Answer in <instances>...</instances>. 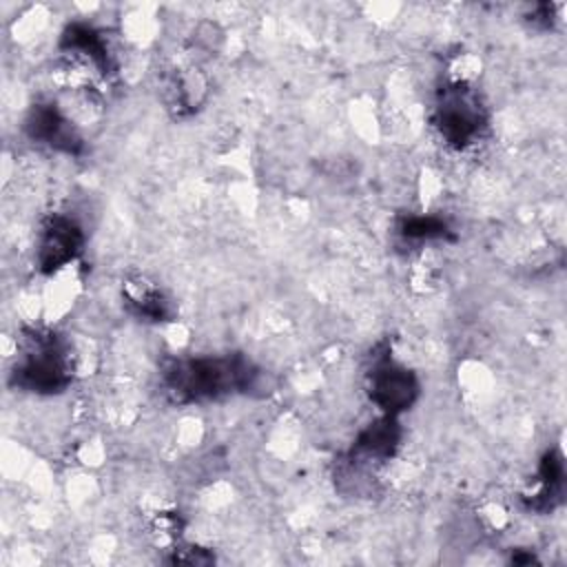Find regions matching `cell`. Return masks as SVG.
Instances as JSON below:
<instances>
[{
    "instance_id": "cell-1",
    "label": "cell",
    "mask_w": 567,
    "mask_h": 567,
    "mask_svg": "<svg viewBox=\"0 0 567 567\" xmlns=\"http://www.w3.org/2000/svg\"><path fill=\"white\" fill-rule=\"evenodd\" d=\"M255 368L239 354L197 357L177 361L166 370V385L177 401H206L250 388Z\"/></svg>"
},
{
    "instance_id": "cell-2",
    "label": "cell",
    "mask_w": 567,
    "mask_h": 567,
    "mask_svg": "<svg viewBox=\"0 0 567 567\" xmlns=\"http://www.w3.org/2000/svg\"><path fill=\"white\" fill-rule=\"evenodd\" d=\"M16 385L29 392H60L71 381V361L64 343L49 332H33L16 372Z\"/></svg>"
},
{
    "instance_id": "cell-3",
    "label": "cell",
    "mask_w": 567,
    "mask_h": 567,
    "mask_svg": "<svg viewBox=\"0 0 567 567\" xmlns=\"http://www.w3.org/2000/svg\"><path fill=\"white\" fill-rule=\"evenodd\" d=\"M483 124L485 115L478 95L465 82H454L441 91L436 126L447 144L454 148H465L478 137Z\"/></svg>"
},
{
    "instance_id": "cell-4",
    "label": "cell",
    "mask_w": 567,
    "mask_h": 567,
    "mask_svg": "<svg viewBox=\"0 0 567 567\" xmlns=\"http://www.w3.org/2000/svg\"><path fill=\"white\" fill-rule=\"evenodd\" d=\"M419 394V383L410 370L383 359L370 374V399L390 416L408 410Z\"/></svg>"
},
{
    "instance_id": "cell-5",
    "label": "cell",
    "mask_w": 567,
    "mask_h": 567,
    "mask_svg": "<svg viewBox=\"0 0 567 567\" xmlns=\"http://www.w3.org/2000/svg\"><path fill=\"white\" fill-rule=\"evenodd\" d=\"M84 235L75 219L66 215H53L40 233L38 244V264L44 272H53L69 261L75 259V255L82 250Z\"/></svg>"
},
{
    "instance_id": "cell-6",
    "label": "cell",
    "mask_w": 567,
    "mask_h": 567,
    "mask_svg": "<svg viewBox=\"0 0 567 567\" xmlns=\"http://www.w3.org/2000/svg\"><path fill=\"white\" fill-rule=\"evenodd\" d=\"M27 131L33 140L64 153H78L82 140L73 122L55 104H38L31 109Z\"/></svg>"
},
{
    "instance_id": "cell-7",
    "label": "cell",
    "mask_w": 567,
    "mask_h": 567,
    "mask_svg": "<svg viewBox=\"0 0 567 567\" xmlns=\"http://www.w3.org/2000/svg\"><path fill=\"white\" fill-rule=\"evenodd\" d=\"M124 301L137 317L148 321H164L171 312L168 299L164 297V292L144 279L124 284Z\"/></svg>"
},
{
    "instance_id": "cell-8",
    "label": "cell",
    "mask_w": 567,
    "mask_h": 567,
    "mask_svg": "<svg viewBox=\"0 0 567 567\" xmlns=\"http://www.w3.org/2000/svg\"><path fill=\"white\" fill-rule=\"evenodd\" d=\"M399 443V427L394 416L385 414V419L370 423L357 439L354 450L363 456H374V458H383L390 456L394 452Z\"/></svg>"
},
{
    "instance_id": "cell-9",
    "label": "cell",
    "mask_w": 567,
    "mask_h": 567,
    "mask_svg": "<svg viewBox=\"0 0 567 567\" xmlns=\"http://www.w3.org/2000/svg\"><path fill=\"white\" fill-rule=\"evenodd\" d=\"M447 226L443 219L439 217H432V215H416V217H410L401 224V233L410 239H432V237H441L445 235Z\"/></svg>"
}]
</instances>
